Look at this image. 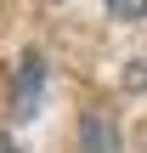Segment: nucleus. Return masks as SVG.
<instances>
[{
  "instance_id": "f257e3e1",
  "label": "nucleus",
  "mask_w": 147,
  "mask_h": 153,
  "mask_svg": "<svg viewBox=\"0 0 147 153\" xmlns=\"http://www.w3.org/2000/svg\"><path fill=\"white\" fill-rule=\"evenodd\" d=\"M40 91H45V62L28 51L23 68H17V79H11V114L17 119H34L40 114Z\"/></svg>"
},
{
  "instance_id": "f03ea898",
  "label": "nucleus",
  "mask_w": 147,
  "mask_h": 153,
  "mask_svg": "<svg viewBox=\"0 0 147 153\" xmlns=\"http://www.w3.org/2000/svg\"><path fill=\"white\" fill-rule=\"evenodd\" d=\"M79 148L85 153H119V125H113L108 108H91L79 119Z\"/></svg>"
},
{
  "instance_id": "7ed1b4c3",
  "label": "nucleus",
  "mask_w": 147,
  "mask_h": 153,
  "mask_svg": "<svg viewBox=\"0 0 147 153\" xmlns=\"http://www.w3.org/2000/svg\"><path fill=\"white\" fill-rule=\"evenodd\" d=\"M113 17H147V0H108Z\"/></svg>"
},
{
  "instance_id": "20e7f679",
  "label": "nucleus",
  "mask_w": 147,
  "mask_h": 153,
  "mask_svg": "<svg viewBox=\"0 0 147 153\" xmlns=\"http://www.w3.org/2000/svg\"><path fill=\"white\" fill-rule=\"evenodd\" d=\"M0 153H17V148H11V142H6V136H0Z\"/></svg>"
}]
</instances>
